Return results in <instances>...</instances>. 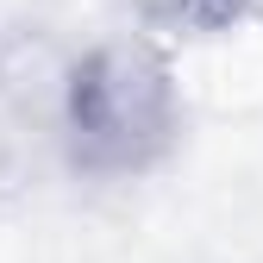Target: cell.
Returning <instances> with one entry per match:
<instances>
[{
  "label": "cell",
  "mask_w": 263,
  "mask_h": 263,
  "mask_svg": "<svg viewBox=\"0 0 263 263\" xmlns=\"http://www.w3.org/2000/svg\"><path fill=\"white\" fill-rule=\"evenodd\" d=\"M125 7L157 44H207V38H232L257 13V0H125Z\"/></svg>",
  "instance_id": "cell-2"
},
{
  "label": "cell",
  "mask_w": 263,
  "mask_h": 263,
  "mask_svg": "<svg viewBox=\"0 0 263 263\" xmlns=\"http://www.w3.org/2000/svg\"><path fill=\"white\" fill-rule=\"evenodd\" d=\"M182 82L157 38H107L88 44L63 69V151L94 182H132L170 163L182 144Z\"/></svg>",
  "instance_id": "cell-1"
}]
</instances>
